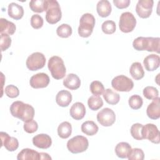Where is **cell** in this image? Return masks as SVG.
<instances>
[{"instance_id": "obj_40", "label": "cell", "mask_w": 160, "mask_h": 160, "mask_svg": "<svg viewBox=\"0 0 160 160\" xmlns=\"http://www.w3.org/2000/svg\"><path fill=\"white\" fill-rule=\"evenodd\" d=\"M5 93L10 98H17L19 94V91L18 88L14 85L10 84L5 88Z\"/></svg>"}, {"instance_id": "obj_36", "label": "cell", "mask_w": 160, "mask_h": 160, "mask_svg": "<svg viewBox=\"0 0 160 160\" xmlns=\"http://www.w3.org/2000/svg\"><path fill=\"white\" fill-rule=\"evenodd\" d=\"M143 96L148 99L151 100L158 97L159 92L157 88L153 86H146L143 89Z\"/></svg>"}, {"instance_id": "obj_16", "label": "cell", "mask_w": 160, "mask_h": 160, "mask_svg": "<svg viewBox=\"0 0 160 160\" xmlns=\"http://www.w3.org/2000/svg\"><path fill=\"white\" fill-rule=\"evenodd\" d=\"M146 113L148 116L152 119H158L160 117V98L159 97L152 99L148 105Z\"/></svg>"}, {"instance_id": "obj_39", "label": "cell", "mask_w": 160, "mask_h": 160, "mask_svg": "<svg viewBox=\"0 0 160 160\" xmlns=\"http://www.w3.org/2000/svg\"><path fill=\"white\" fill-rule=\"evenodd\" d=\"M11 44V38L10 36L6 34H1L0 45L1 51H4L8 49Z\"/></svg>"}, {"instance_id": "obj_38", "label": "cell", "mask_w": 160, "mask_h": 160, "mask_svg": "<svg viewBox=\"0 0 160 160\" xmlns=\"http://www.w3.org/2000/svg\"><path fill=\"white\" fill-rule=\"evenodd\" d=\"M128 158L129 160H143L144 158V154L141 149H131L128 156Z\"/></svg>"}, {"instance_id": "obj_17", "label": "cell", "mask_w": 160, "mask_h": 160, "mask_svg": "<svg viewBox=\"0 0 160 160\" xmlns=\"http://www.w3.org/2000/svg\"><path fill=\"white\" fill-rule=\"evenodd\" d=\"M143 64L146 70L148 71H153L159 68L160 65V58L155 54H149L144 58Z\"/></svg>"}, {"instance_id": "obj_5", "label": "cell", "mask_w": 160, "mask_h": 160, "mask_svg": "<svg viewBox=\"0 0 160 160\" xmlns=\"http://www.w3.org/2000/svg\"><path fill=\"white\" fill-rule=\"evenodd\" d=\"M95 26V18L92 14L85 13L80 18L78 34L81 37L88 38L91 36Z\"/></svg>"}, {"instance_id": "obj_29", "label": "cell", "mask_w": 160, "mask_h": 160, "mask_svg": "<svg viewBox=\"0 0 160 160\" xmlns=\"http://www.w3.org/2000/svg\"><path fill=\"white\" fill-rule=\"evenodd\" d=\"M72 132L71 124L68 121L61 122L58 128V136L62 139L68 138Z\"/></svg>"}, {"instance_id": "obj_6", "label": "cell", "mask_w": 160, "mask_h": 160, "mask_svg": "<svg viewBox=\"0 0 160 160\" xmlns=\"http://www.w3.org/2000/svg\"><path fill=\"white\" fill-rule=\"evenodd\" d=\"M89 146V142L86 138L78 135L70 139L67 142L68 149L73 154L84 152Z\"/></svg>"}, {"instance_id": "obj_44", "label": "cell", "mask_w": 160, "mask_h": 160, "mask_svg": "<svg viewBox=\"0 0 160 160\" xmlns=\"http://www.w3.org/2000/svg\"><path fill=\"white\" fill-rule=\"evenodd\" d=\"M41 159H51V158L48 153L46 152H40Z\"/></svg>"}, {"instance_id": "obj_26", "label": "cell", "mask_w": 160, "mask_h": 160, "mask_svg": "<svg viewBox=\"0 0 160 160\" xmlns=\"http://www.w3.org/2000/svg\"><path fill=\"white\" fill-rule=\"evenodd\" d=\"M129 73L135 80H139L144 76L143 68L139 62H134L131 64L129 69Z\"/></svg>"}, {"instance_id": "obj_21", "label": "cell", "mask_w": 160, "mask_h": 160, "mask_svg": "<svg viewBox=\"0 0 160 160\" xmlns=\"http://www.w3.org/2000/svg\"><path fill=\"white\" fill-rule=\"evenodd\" d=\"M72 101L71 92L66 90H61L56 96V103L61 107H67Z\"/></svg>"}, {"instance_id": "obj_10", "label": "cell", "mask_w": 160, "mask_h": 160, "mask_svg": "<svg viewBox=\"0 0 160 160\" xmlns=\"http://www.w3.org/2000/svg\"><path fill=\"white\" fill-rule=\"evenodd\" d=\"M143 139H147L154 144H159L160 142V133L156 125L148 123L143 126L142 129Z\"/></svg>"}, {"instance_id": "obj_34", "label": "cell", "mask_w": 160, "mask_h": 160, "mask_svg": "<svg viewBox=\"0 0 160 160\" xmlns=\"http://www.w3.org/2000/svg\"><path fill=\"white\" fill-rule=\"evenodd\" d=\"M91 93L95 96L101 95L104 91V87L101 82L99 81H92L89 86Z\"/></svg>"}, {"instance_id": "obj_35", "label": "cell", "mask_w": 160, "mask_h": 160, "mask_svg": "<svg viewBox=\"0 0 160 160\" xmlns=\"http://www.w3.org/2000/svg\"><path fill=\"white\" fill-rule=\"evenodd\" d=\"M143 103L142 98L137 94L131 96L129 99V105L132 109H139L141 108Z\"/></svg>"}, {"instance_id": "obj_32", "label": "cell", "mask_w": 160, "mask_h": 160, "mask_svg": "<svg viewBox=\"0 0 160 160\" xmlns=\"http://www.w3.org/2000/svg\"><path fill=\"white\" fill-rule=\"evenodd\" d=\"M72 28L67 24H62L59 26L56 29V33L58 36L62 38H67L72 34Z\"/></svg>"}, {"instance_id": "obj_9", "label": "cell", "mask_w": 160, "mask_h": 160, "mask_svg": "<svg viewBox=\"0 0 160 160\" xmlns=\"http://www.w3.org/2000/svg\"><path fill=\"white\" fill-rule=\"evenodd\" d=\"M136 25V19L134 15L130 12H124L121 14L119 26L120 30L125 33L132 31Z\"/></svg>"}, {"instance_id": "obj_42", "label": "cell", "mask_w": 160, "mask_h": 160, "mask_svg": "<svg viewBox=\"0 0 160 160\" xmlns=\"http://www.w3.org/2000/svg\"><path fill=\"white\" fill-rule=\"evenodd\" d=\"M38 128V124L34 120H31L28 122H26L24 124V129L28 133H34Z\"/></svg>"}, {"instance_id": "obj_11", "label": "cell", "mask_w": 160, "mask_h": 160, "mask_svg": "<svg viewBox=\"0 0 160 160\" xmlns=\"http://www.w3.org/2000/svg\"><path fill=\"white\" fill-rule=\"evenodd\" d=\"M97 120L103 126H111L116 121V115L111 109L105 108L98 113Z\"/></svg>"}, {"instance_id": "obj_20", "label": "cell", "mask_w": 160, "mask_h": 160, "mask_svg": "<svg viewBox=\"0 0 160 160\" xmlns=\"http://www.w3.org/2000/svg\"><path fill=\"white\" fill-rule=\"evenodd\" d=\"M17 159L18 160H39L41 159L40 153L38 151L29 149V148H25L22 149L18 154Z\"/></svg>"}, {"instance_id": "obj_22", "label": "cell", "mask_w": 160, "mask_h": 160, "mask_svg": "<svg viewBox=\"0 0 160 160\" xmlns=\"http://www.w3.org/2000/svg\"><path fill=\"white\" fill-rule=\"evenodd\" d=\"M8 12L9 17L14 19L19 20L24 15V9L21 5L15 2H11L8 6Z\"/></svg>"}, {"instance_id": "obj_13", "label": "cell", "mask_w": 160, "mask_h": 160, "mask_svg": "<svg viewBox=\"0 0 160 160\" xmlns=\"http://www.w3.org/2000/svg\"><path fill=\"white\" fill-rule=\"evenodd\" d=\"M50 79L48 75L44 72H39L33 75L29 81L30 85L34 89L44 88L48 86Z\"/></svg>"}, {"instance_id": "obj_15", "label": "cell", "mask_w": 160, "mask_h": 160, "mask_svg": "<svg viewBox=\"0 0 160 160\" xmlns=\"http://www.w3.org/2000/svg\"><path fill=\"white\" fill-rule=\"evenodd\" d=\"M33 144L38 148L48 149L52 144L51 138L46 134H37L32 138Z\"/></svg>"}, {"instance_id": "obj_7", "label": "cell", "mask_w": 160, "mask_h": 160, "mask_svg": "<svg viewBox=\"0 0 160 160\" xmlns=\"http://www.w3.org/2000/svg\"><path fill=\"white\" fill-rule=\"evenodd\" d=\"M111 86L118 91L129 92L133 88L134 82L128 77L124 75H119L112 79Z\"/></svg>"}, {"instance_id": "obj_2", "label": "cell", "mask_w": 160, "mask_h": 160, "mask_svg": "<svg viewBox=\"0 0 160 160\" xmlns=\"http://www.w3.org/2000/svg\"><path fill=\"white\" fill-rule=\"evenodd\" d=\"M132 46L137 51H147L159 53L160 38L138 37L133 41Z\"/></svg>"}, {"instance_id": "obj_14", "label": "cell", "mask_w": 160, "mask_h": 160, "mask_svg": "<svg viewBox=\"0 0 160 160\" xmlns=\"http://www.w3.org/2000/svg\"><path fill=\"white\" fill-rule=\"evenodd\" d=\"M0 136L1 146H4L8 151H14L18 148L19 142L16 138L9 136V135L5 132H1Z\"/></svg>"}, {"instance_id": "obj_4", "label": "cell", "mask_w": 160, "mask_h": 160, "mask_svg": "<svg viewBox=\"0 0 160 160\" xmlns=\"http://www.w3.org/2000/svg\"><path fill=\"white\" fill-rule=\"evenodd\" d=\"M47 8L46 13V20L51 24H54L59 22L62 17V12L58 2L56 0H46Z\"/></svg>"}, {"instance_id": "obj_43", "label": "cell", "mask_w": 160, "mask_h": 160, "mask_svg": "<svg viewBox=\"0 0 160 160\" xmlns=\"http://www.w3.org/2000/svg\"><path fill=\"white\" fill-rule=\"evenodd\" d=\"M113 3L118 9H124L129 6L130 4L129 0H113Z\"/></svg>"}, {"instance_id": "obj_8", "label": "cell", "mask_w": 160, "mask_h": 160, "mask_svg": "<svg viewBox=\"0 0 160 160\" xmlns=\"http://www.w3.org/2000/svg\"><path fill=\"white\" fill-rule=\"evenodd\" d=\"M46 64L44 55L39 52H35L29 56L26 59V64L28 69L32 71L42 68Z\"/></svg>"}, {"instance_id": "obj_18", "label": "cell", "mask_w": 160, "mask_h": 160, "mask_svg": "<svg viewBox=\"0 0 160 160\" xmlns=\"http://www.w3.org/2000/svg\"><path fill=\"white\" fill-rule=\"evenodd\" d=\"M69 113L74 119L81 120L86 114L85 106L81 102H76L71 107Z\"/></svg>"}, {"instance_id": "obj_30", "label": "cell", "mask_w": 160, "mask_h": 160, "mask_svg": "<svg viewBox=\"0 0 160 160\" xmlns=\"http://www.w3.org/2000/svg\"><path fill=\"white\" fill-rule=\"evenodd\" d=\"M29 8L36 12H42L46 10V0H32L29 2Z\"/></svg>"}, {"instance_id": "obj_1", "label": "cell", "mask_w": 160, "mask_h": 160, "mask_svg": "<svg viewBox=\"0 0 160 160\" xmlns=\"http://www.w3.org/2000/svg\"><path fill=\"white\" fill-rule=\"evenodd\" d=\"M10 112L12 116L19 119L24 122L33 119L34 116V109L29 104L22 101H16L10 106Z\"/></svg>"}, {"instance_id": "obj_33", "label": "cell", "mask_w": 160, "mask_h": 160, "mask_svg": "<svg viewBox=\"0 0 160 160\" xmlns=\"http://www.w3.org/2000/svg\"><path fill=\"white\" fill-rule=\"evenodd\" d=\"M143 125L140 123H135L131 127L130 132L132 138L136 140H142L143 137L142 136V129Z\"/></svg>"}, {"instance_id": "obj_37", "label": "cell", "mask_w": 160, "mask_h": 160, "mask_svg": "<svg viewBox=\"0 0 160 160\" xmlns=\"http://www.w3.org/2000/svg\"><path fill=\"white\" fill-rule=\"evenodd\" d=\"M101 29L102 32L106 34H113L116 31V24L113 21H111V20L105 21L102 24Z\"/></svg>"}, {"instance_id": "obj_31", "label": "cell", "mask_w": 160, "mask_h": 160, "mask_svg": "<svg viewBox=\"0 0 160 160\" xmlns=\"http://www.w3.org/2000/svg\"><path fill=\"white\" fill-rule=\"evenodd\" d=\"M88 104L91 110L96 111L103 106V101L100 96L93 95L89 98Z\"/></svg>"}, {"instance_id": "obj_28", "label": "cell", "mask_w": 160, "mask_h": 160, "mask_svg": "<svg viewBox=\"0 0 160 160\" xmlns=\"http://www.w3.org/2000/svg\"><path fill=\"white\" fill-rule=\"evenodd\" d=\"M103 98L106 102L111 105H115L118 104L120 99L119 94L109 88L104 90Z\"/></svg>"}, {"instance_id": "obj_25", "label": "cell", "mask_w": 160, "mask_h": 160, "mask_svg": "<svg viewBox=\"0 0 160 160\" xmlns=\"http://www.w3.org/2000/svg\"><path fill=\"white\" fill-rule=\"evenodd\" d=\"M131 149V146L129 143L121 142L115 147V152L117 156L120 158H127Z\"/></svg>"}, {"instance_id": "obj_23", "label": "cell", "mask_w": 160, "mask_h": 160, "mask_svg": "<svg viewBox=\"0 0 160 160\" xmlns=\"http://www.w3.org/2000/svg\"><path fill=\"white\" fill-rule=\"evenodd\" d=\"M96 10L99 16L102 18L108 17L112 10L111 3L108 0L99 1L97 4Z\"/></svg>"}, {"instance_id": "obj_3", "label": "cell", "mask_w": 160, "mask_h": 160, "mask_svg": "<svg viewBox=\"0 0 160 160\" xmlns=\"http://www.w3.org/2000/svg\"><path fill=\"white\" fill-rule=\"evenodd\" d=\"M48 67L53 78L62 79L66 74V67L62 59L58 56H53L49 58Z\"/></svg>"}, {"instance_id": "obj_24", "label": "cell", "mask_w": 160, "mask_h": 160, "mask_svg": "<svg viewBox=\"0 0 160 160\" xmlns=\"http://www.w3.org/2000/svg\"><path fill=\"white\" fill-rule=\"evenodd\" d=\"M16 25L6 19H0V32L8 35H12L16 31Z\"/></svg>"}, {"instance_id": "obj_12", "label": "cell", "mask_w": 160, "mask_h": 160, "mask_svg": "<svg viewBox=\"0 0 160 160\" xmlns=\"http://www.w3.org/2000/svg\"><path fill=\"white\" fill-rule=\"evenodd\" d=\"M154 1L152 0H139L136 6V12L141 18H148L152 11Z\"/></svg>"}, {"instance_id": "obj_27", "label": "cell", "mask_w": 160, "mask_h": 160, "mask_svg": "<svg viewBox=\"0 0 160 160\" xmlns=\"http://www.w3.org/2000/svg\"><path fill=\"white\" fill-rule=\"evenodd\" d=\"M81 131L88 136H93L98 131V125L92 121H87L81 125Z\"/></svg>"}, {"instance_id": "obj_41", "label": "cell", "mask_w": 160, "mask_h": 160, "mask_svg": "<svg viewBox=\"0 0 160 160\" xmlns=\"http://www.w3.org/2000/svg\"><path fill=\"white\" fill-rule=\"evenodd\" d=\"M31 25L34 29H39L43 25V19L39 14H34L31 18Z\"/></svg>"}, {"instance_id": "obj_19", "label": "cell", "mask_w": 160, "mask_h": 160, "mask_svg": "<svg viewBox=\"0 0 160 160\" xmlns=\"http://www.w3.org/2000/svg\"><path fill=\"white\" fill-rule=\"evenodd\" d=\"M63 85L71 90H76L80 87L81 80L76 74L70 73L64 79Z\"/></svg>"}]
</instances>
